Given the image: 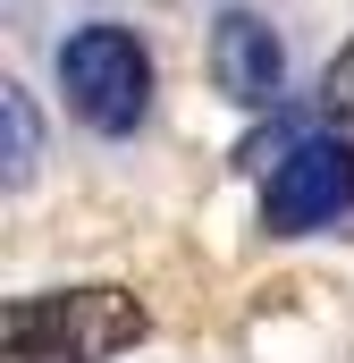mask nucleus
<instances>
[{
    "mask_svg": "<svg viewBox=\"0 0 354 363\" xmlns=\"http://www.w3.org/2000/svg\"><path fill=\"white\" fill-rule=\"evenodd\" d=\"M152 313L127 287H51V296H8L0 313V363H110L144 347Z\"/></svg>",
    "mask_w": 354,
    "mask_h": 363,
    "instance_id": "obj_1",
    "label": "nucleus"
},
{
    "mask_svg": "<svg viewBox=\"0 0 354 363\" xmlns=\"http://www.w3.org/2000/svg\"><path fill=\"white\" fill-rule=\"evenodd\" d=\"M59 85H68V110L93 135H127L152 110V51L127 26H76L59 43Z\"/></svg>",
    "mask_w": 354,
    "mask_h": 363,
    "instance_id": "obj_2",
    "label": "nucleus"
},
{
    "mask_svg": "<svg viewBox=\"0 0 354 363\" xmlns=\"http://www.w3.org/2000/svg\"><path fill=\"white\" fill-rule=\"evenodd\" d=\"M338 211H354V144L346 135H295L270 169L262 194V228L270 237H312Z\"/></svg>",
    "mask_w": 354,
    "mask_h": 363,
    "instance_id": "obj_3",
    "label": "nucleus"
},
{
    "mask_svg": "<svg viewBox=\"0 0 354 363\" xmlns=\"http://www.w3.org/2000/svg\"><path fill=\"white\" fill-rule=\"evenodd\" d=\"M211 77H219L228 101L270 110V101H278V77H287V51H278V34H270L262 17L228 9V17H219V34H211Z\"/></svg>",
    "mask_w": 354,
    "mask_h": 363,
    "instance_id": "obj_4",
    "label": "nucleus"
},
{
    "mask_svg": "<svg viewBox=\"0 0 354 363\" xmlns=\"http://www.w3.org/2000/svg\"><path fill=\"white\" fill-rule=\"evenodd\" d=\"M0 135H8V152H0V178H8V186H25V178H34V161H42V118H34L25 85H0Z\"/></svg>",
    "mask_w": 354,
    "mask_h": 363,
    "instance_id": "obj_5",
    "label": "nucleus"
},
{
    "mask_svg": "<svg viewBox=\"0 0 354 363\" xmlns=\"http://www.w3.org/2000/svg\"><path fill=\"white\" fill-rule=\"evenodd\" d=\"M321 110H329V118H346V127H354V43L338 51V60H329V77H321Z\"/></svg>",
    "mask_w": 354,
    "mask_h": 363,
    "instance_id": "obj_6",
    "label": "nucleus"
}]
</instances>
